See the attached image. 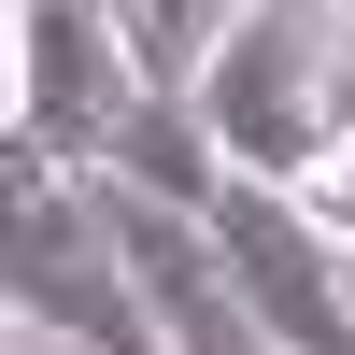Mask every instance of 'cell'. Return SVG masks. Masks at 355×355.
Wrapping results in <instances>:
<instances>
[{"label":"cell","mask_w":355,"mask_h":355,"mask_svg":"<svg viewBox=\"0 0 355 355\" xmlns=\"http://www.w3.org/2000/svg\"><path fill=\"white\" fill-rule=\"evenodd\" d=\"M199 114H214L227 171L242 185H313L341 157V57H327V0H256L227 28V57L199 71Z\"/></svg>","instance_id":"obj_1"},{"label":"cell","mask_w":355,"mask_h":355,"mask_svg":"<svg viewBox=\"0 0 355 355\" xmlns=\"http://www.w3.org/2000/svg\"><path fill=\"white\" fill-rule=\"evenodd\" d=\"M142 71L114 43V0H15V185H100Z\"/></svg>","instance_id":"obj_2"},{"label":"cell","mask_w":355,"mask_h":355,"mask_svg":"<svg viewBox=\"0 0 355 355\" xmlns=\"http://www.w3.org/2000/svg\"><path fill=\"white\" fill-rule=\"evenodd\" d=\"M0 284H15V327L57 341V355H171V327L142 313L128 256H114V227H100V185H15V256H0Z\"/></svg>","instance_id":"obj_3"},{"label":"cell","mask_w":355,"mask_h":355,"mask_svg":"<svg viewBox=\"0 0 355 355\" xmlns=\"http://www.w3.org/2000/svg\"><path fill=\"white\" fill-rule=\"evenodd\" d=\"M214 242H227L242 313L270 327V355H355V284H341V242L299 214V185H227V199H214Z\"/></svg>","instance_id":"obj_4"},{"label":"cell","mask_w":355,"mask_h":355,"mask_svg":"<svg viewBox=\"0 0 355 355\" xmlns=\"http://www.w3.org/2000/svg\"><path fill=\"white\" fill-rule=\"evenodd\" d=\"M100 227H114V256H128L142 313L171 327V355H270V327H256L242 284H227L214 214H171V199H142V185H114V171H100Z\"/></svg>","instance_id":"obj_5"},{"label":"cell","mask_w":355,"mask_h":355,"mask_svg":"<svg viewBox=\"0 0 355 355\" xmlns=\"http://www.w3.org/2000/svg\"><path fill=\"white\" fill-rule=\"evenodd\" d=\"M114 185L171 199V214H214L242 171H227V142H214V114H199V100H142L128 128H114Z\"/></svg>","instance_id":"obj_6"},{"label":"cell","mask_w":355,"mask_h":355,"mask_svg":"<svg viewBox=\"0 0 355 355\" xmlns=\"http://www.w3.org/2000/svg\"><path fill=\"white\" fill-rule=\"evenodd\" d=\"M242 15H256V0H114V43H128L142 100H199V71L227 57Z\"/></svg>","instance_id":"obj_7"},{"label":"cell","mask_w":355,"mask_h":355,"mask_svg":"<svg viewBox=\"0 0 355 355\" xmlns=\"http://www.w3.org/2000/svg\"><path fill=\"white\" fill-rule=\"evenodd\" d=\"M299 214H313V227H327V242L355 256V128H341V157H327V171L299 185Z\"/></svg>","instance_id":"obj_8"},{"label":"cell","mask_w":355,"mask_h":355,"mask_svg":"<svg viewBox=\"0 0 355 355\" xmlns=\"http://www.w3.org/2000/svg\"><path fill=\"white\" fill-rule=\"evenodd\" d=\"M327 57H341V114H355V0H327Z\"/></svg>","instance_id":"obj_9"}]
</instances>
